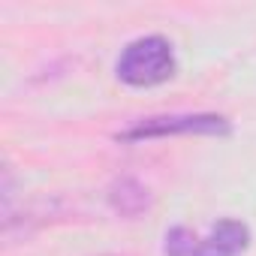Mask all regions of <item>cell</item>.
Wrapping results in <instances>:
<instances>
[{
    "mask_svg": "<svg viewBox=\"0 0 256 256\" xmlns=\"http://www.w3.org/2000/svg\"><path fill=\"white\" fill-rule=\"evenodd\" d=\"M250 241V232L241 220H220L205 235L175 226L166 235V256H238Z\"/></svg>",
    "mask_w": 256,
    "mask_h": 256,
    "instance_id": "cell-1",
    "label": "cell"
},
{
    "mask_svg": "<svg viewBox=\"0 0 256 256\" xmlns=\"http://www.w3.org/2000/svg\"><path fill=\"white\" fill-rule=\"evenodd\" d=\"M172 72H175V54H172V42L163 36H139L118 58L120 82L136 84V88L160 84Z\"/></svg>",
    "mask_w": 256,
    "mask_h": 256,
    "instance_id": "cell-2",
    "label": "cell"
},
{
    "mask_svg": "<svg viewBox=\"0 0 256 256\" xmlns=\"http://www.w3.org/2000/svg\"><path fill=\"white\" fill-rule=\"evenodd\" d=\"M226 120L220 114H172V118H148L126 130L124 139H148V136H169V133H220Z\"/></svg>",
    "mask_w": 256,
    "mask_h": 256,
    "instance_id": "cell-3",
    "label": "cell"
},
{
    "mask_svg": "<svg viewBox=\"0 0 256 256\" xmlns=\"http://www.w3.org/2000/svg\"><path fill=\"white\" fill-rule=\"evenodd\" d=\"M145 190L136 184V181H120L118 187H114V193H112V202H114V208H120L124 214H136V211H142L145 208Z\"/></svg>",
    "mask_w": 256,
    "mask_h": 256,
    "instance_id": "cell-4",
    "label": "cell"
}]
</instances>
